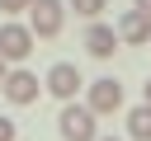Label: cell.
<instances>
[{"mask_svg":"<svg viewBox=\"0 0 151 141\" xmlns=\"http://www.w3.org/2000/svg\"><path fill=\"white\" fill-rule=\"evenodd\" d=\"M142 94H146V103H151V80H146V85H142Z\"/></svg>","mask_w":151,"mask_h":141,"instance_id":"15","label":"cell"},{"mask_svg":"<svg viewBox=\"0 0 151 141\" xmlns=\"http://www.w3.org/2000/svg\"><path fill=\"white\" fill-rule=\"evenodd\" d=\"M5 75H9V66H5V56H0V85H5Z\"/></svg>","mask_w":151,"mask_h":141,"instance_id":"14","label":"cell"},{"mask_svg":"<svg viewBox=\"0 0 151 141\" xmlns=\"http://www.w3.org/2000/svg\"><path fill=\"white\" fill-rule=\"evenodd\" d=\"M0 9L5 14H24V9H33V0H0Z\"/></svg>","mask_w":151,"mask_h":141,"instance_id":"11","label":"cell"},{"mask_svg":"<svg viewBox=\"0 0 151 141\" xmlns=\"http://www.w3.org/2000/svg\"><path fill=\"white\" fill-rule=\"evenodd\" d=\"M118 42H132V47H146V42H151V19H146L142 9H127V14L118 19Z\"/></svg>","mask_w":151,"mask_h":141,"instance_id":"7","label":"cell"},{"mask_svg":"<svg viewBox=\"0 0 151 141\" xmlns=\"http://www.w3.org/2000/svg\"><path fill=\"white\" fill-rule=\"evenodd\" d=\"M99 141H118V136H99Z\"/></svg>","mask_w":151,"mask_h":141,"instance_id":"16","label":"cell"},{"mask_svg":"<svg viewBox=\"0 0 151 141\" xmlns=\"http://www.w3.org/2000/svg\"><path fill=\"white\" fill-rule=\"evenodd\" d=\"M33 42H38V38H33L28 24H14V19L0 24V56H5V61H24V56L33 52Z\"/></svg>","mask_w":151,"mask_h":141,"instance_id":"3","label":"cell"},{"mask_svg":"<svg viewBox=\"0 0 151 141\" xmlns=\"http://www.w3.org/2000/svg\"><path fill=\"white\" fill-rule=\"evenodd\" d=\"M132 9H142V14L151 19V0H132Z\"/></svg>","mask_w":151,"mask_h":141,"instance_id":"13","label":"cell"},{"mask_svg":"<svg viewBox=\"0 0 151 141\" xmlns=\"http://www.w3.org/2000/svg\"><path fill=\"white\" fill-rule=\"evenodd\" d=\"M38 89H42V85H38V75H33V70H9V75H5V85H0V94H5L9 103H33V99H38Z\"/></svg>","mask_w":151,"mask_h":141,"instance_id":"6","label":"cell"},{"mask_svg":"<svg viewBox=\"0 0 151 141\" xmlns=\"http://www.w3.org/2000/svg\"><path fill=\"white\" fill-rule=\"evenodd\" d=\"M61 24H66V0H33V9H28L33 38H57Z\"/></svg>","mask_w":151,"mask_h":141,"instance_id":"2","label":"cell"},{"mask_svg":"<svg viewBox=\"0 0 151 141\" xmlns=\"http://www.w3.org/2000/svg\"><path fill=\"white\" fill-rule=\"evenodd\" d=\"M57 127H61V141H99V122L85 103H66Z\"/></svg>","mask_w":151,"mask_h":141,"instance_id":"1","label":"cell"},{"mask_svg":"<svg viewBox=\"0 0 151 141\" xmlns=\"http://www.w3.org/2000/svg\"><path fill=\"white\" fill-rule=\"evenodd\" d=\"M42 85H47V94H57L61 103H76V89H80L85 80H80V70H76L71 61H57V66L47 70V80H42Z\"/></svg>","mask_w":151,"mask_h":141,"instance_id":"4","label":"cell"},{"mask_svg":"<svg viewBox=\"0 0 151 141\" xmlns=\"http://www.w3.org/2000/svg\"><path fill=\"white\" fill-rule=\"evenodd\" d=\"M71 9H76V14H85V19H94V24H99V14H104V9H109V0H71Z\"/></svg>","mask_w":151,"mask_h":141,"instance_id":"10","label":"cell"},{"mask_svg":"<svg viewBox=\"0 0 151 141\" xmlns=\"http://www.w3.org/2000/svg\"><path fill=\"white\" fill-rule=\"evenodd\" d=\"M14 136H19V127H14L9 118H0V141H14Z\"/></svg>","mask_w":151,"mask_h":141,"instance_id":"12","label":"cell"},{"mask_svg":"<svg viewBox=\"0 0 151 141\" xmlns=\"http://www.w3.org/2000/svg\"><path fill=\"white\" fill-rule=\"evenodd\" d=\"M85 108L99 118V113H118L123 108V85L113 80V75H104V80H94L90 85V99H85Z\"/></svg>","mask_w":151,"mask_h":141,"instance_id":"5","label":"cell"},{"mask_svg":"<svg viewBox=\"0 0 151 141\" xmlns=\"http://www.w3.org/2000/svg\"><path fill=\"white\" fill-rule=\"evenodd\" d=\"M127 136L151 141V103H142V108H132V113H127Z\"/></svg>","mask_w":151,"mask_h":141,"instance_id":"9","label":"cell"},{"mask_svg":"<svg viewBox=\"0 0 151 141\" xmlns=\"http://www.w3.org/2000/svg\"><path fill=\"white\" fill-rule=\"evenodd\" d=\"M85 52L99 56V61H109V56L118 52V28H109V24H90V28H85Z\"/></svg>","mask_w":151,"mask_h":141,"instance_id":"8","label":"cell"}]
</instances>
